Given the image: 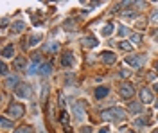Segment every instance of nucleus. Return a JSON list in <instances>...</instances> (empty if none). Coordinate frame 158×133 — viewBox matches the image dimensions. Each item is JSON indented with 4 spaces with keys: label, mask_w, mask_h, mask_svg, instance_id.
Returning a JSON list of instances; mask_svg holds the SVG:
<instances>
[{
    "label": "nucleus",
    "mask_w": 158,
    "mask_h": 133,
    "mask_svg": "<svg viewBox=\"0 0 158 133\" xmlns=\"http://www.w3.org/2000/svg\"><path fill=\"white\" fill-rule=\"evenodd\" d=\"M14 95L20 97V99H27V97L31 95V88H29L25 83H20V85L14 88Z\"/></svg>",
    "instance_id": "obj_2"
},
{
    "label": "nucleus",
    "mask_w": 158,
    "mask_h": 133,
    "mask_svg": "<svg viewBox=\"0 0 158 133\" xmlns=\"http://www.w3.org/2000/svg\"><path fill=\"white\" fill-rule=\"evenodd\" d=\"M47 50H49V52H56V50H58V43H49Z\"/></svg>",
    "instance_id": "obj_23"
},
{
    "label": "nucleus",
    "mask_w": 158,
    "mask_h": 133,
    "mask_svg": "<svg viewBox=\"0 0 158 133\" xmlns=\"http://www.w3.org/2000/svg\"><path fill=\"white\" fill-rule=\"evenodd\" d=\"M155 90H157V92H158V83H157V85H155Z\"/></svg>",
    "instance_id": "obj_33"
},
{
    "label": "nucleus",
    "mask_w": 158,
    "mask_h": 133,
    "mask_svg": "<svg viewBox=\"0 0 158 133\" xmlns=\"http://www.w3.org/2000/svg\"><path fill=\"white\" fill-rule=\"evenodd\" d=\"M131 41H133V43H140V41H142L140 34H133V36H131Z\"/></svg>",
    "instance_id": "obj_24"
},
{
    "label": "nucleus",
    "mask_w": 158,
    "mask_h": 133,
    "mask_svg": "<svg viewBox=\"0 0 158 133\" xmlns=\"http://www.w3.org/2000/svg\"><path fill=\"white\" fill-rule=\"evenodd\" d=\"M7 112H9V115H11L13 119H18V117H22V115H23V106L14 103V104H11V106H9V110H7Z\"/></svg>",
    "instance_id": "obj_5"
},
{
    "label": "nucleus",
    "mask_w": 158,
    "mask_h": 133,
    "mask_svg": "<svg viewBox=\"0 0 158 133\" xmlns=\"http://www.w3.org/2000/svg\"><path fill=\"white\" fill-rule=\"evenodd\" d=\"M153 133H158V130H155V131H153Z\"/></svg>",
    "instance_id": "obj_35"
},
{
    "label": "nucleus",
    "mask_w": 158,
    "mask_h": 133,
    "mask_svg": "<svg viewBox=\"0 0 158 133\" xmlns=\"http://www.w3.org/2000/svg\"><path fill=\"white\" fill-rule=\"evenodd\" d=\"M99 133H110V128H108V126H104V128H101V130H99Z\"/></svg>",
    "instance_id": "obj_30"
},
{
    "label": "nucleus",
    "mask_w": 158,
    "mask_h": 133,
    "mask_svg": "<svg viewBox=\"0 0 158 133\" xmlns=\"http://www.w3.org/2000/svg\"><path fill=\"white\" fill-rule=\"evenodd\" d=\"M5 74H7V65L2 63V76H5Z\"/></svg>",
    "instance_id": "obj_28"
},
{
    "label": "nucleus",
    "mask_w": 158,
    "mask_h": 133,
    "mask_svg": "<svg viewBox=\"0 0 158 133\" xmlns=\"http://www.w3.org/2000/svg\"><path fill=\"white\" fill-rule=\"evenodd\" d=\"M23 29H25V22H22V20H16V22H13V25H11V32H13V34H20Z\"/></svg>",
    "instance_id": "obj_9"
},
{
    "label": "nucleus",
    "mask_w": 158,
    "mask_h": 133,
    "mask_svg": "<svg viewBox=\"0 0 158 133\" xmlns=\"http://www.w3.org/2000/svg\"><path fill=\"white\" fill-rule=\"evenodd\" d=\"M128 108H130L131 113H140V112H142V104H140V103H130Z\"/></svg>",
    "instance_id": "obj_14"
},
{
    "label": "nucleus",
    "mask_w": 158,
    "mask_h": 133,
    "mask_svg": "<svg viewBox=\"0 0 158 133\" xmlns=\"http://www.w3.org/2000/svg\"><path fill=\"white\" fill-rule=\"evenodd\" d=\"M135 124H137V126H146V124H148V119H137Z\"/></svg>",
    "instance_id": "obj_25"
},
{
    "label": "nucleus",
    "mask_w": 158,
    "mask_h": 133,
    "mask_svg": "<svg viewBox=\"0 0 158 133\" xmlns=\"http://www.w3.org/2000/svg\"><path fill=\"white\" fill-rule=\"evenodd\" d=\"M83 133H92V130L90 128H83Z\"/></svg>",
    "instance_id": "obj_32"
},
{
    "label": "nucleus",
    "mask_w": 158,
    "mask_h": 133,
    "mask_svg": "<svg viewBox=\"0 0 158 133\" xmlns=\"http://www.w3.org/2000/svg\"><path fill=\"white\" fill-rule=\"evenodd\" d=\"M50 72H52L50 63H43V65H40V68H38V74H40V76H49Z\"/></svg>",
    "instance_id": "obj_13"
},
{
    "label": "nucleus",
    "mask_w": 158,
    "mask_h": 133,
    "mask_svg": "<svg viewBox=\"0 0 158 133\" xmlns=\"http://www.w3.org/2000/svg\"><path fill=\"white\" fill-rule=\"evenodd\" d=\"M128 133H133V131H128Z\"/></svg>",
    "instance_id": "obj_37"
},
{
    "label": "nucleus",
    "mask_w": 158,
    "mask_h": 133,
    "mask_svg": "<svg viewBox=\"0 0 158 133\" xmlns=\"http://www.w3.org/2000/svg\"><path fill=\"white\" fill-rule=\"evenodd\" d=\"M151 20H153V23H158V13L153 14V18H151Z\"/></svg>",
    "instance_id": "obj_31"
},
{
    "label": "nucleus",
    "mask_w": 158,
    "mask_h": 133,
    "mask_svg": "<svg viewBox=\"0 0 158 133\" xmlns=\"http://www.w3.org/2000/svg\"><path fill=\"white\" fill-rule=\"evenodd\" d=\"M74 113L77 117V121H85V108H83V103H76L74 104Z\"/></svg>",
    "instance_id": "obj_8"
},
{
    "label": "nucleus",
    "mask_w": 158,
    "mask_h": 133,
    "mask_svg": "<svg viewBox=\"0 0 158 133\" xmlns=\"http://www.w3.org/2000/svg\"><path fill=\"white\" fill-rule=\"evenodd\" d=\"M144 61H146V56H128L126 58V65H131V67H142L144 65Z\"/></svg>",
    "instance_id": "obj_3"
},
{
    "label": "nucleus",
    "mask_w": 158,
    "mask_h": 133,
    "mask_svg": "<svg viewBox=\"0 0 158 133\" xmlns=\"http://www.w3.org/2000/svg\"><path fill=\"white\" fill-rule=\"evenodd\" d=\"M113 32V23H108V25H104V29H103V36H110Z\"/></svg>",
    "instance_id": "obj_16"
},
{
    "label": "nucleus",
    "mask_w": 158,
    "mask_h": 133,
    "mask_svg": "<svg viewBox=\"0 0 158 133\" xmlns=\"http://www.w3.org/2000/svg\"><path fill=\"white\" fill-rule=\"evenodd\" d=\"M38 41H41V34H34V36H32V38L29 40V45L32 47V45H36Z\"/></svg>",
    "instance_id": "obj_18"
},
{
    "label": "nucleus",
    "mask_w": 158,
    "mask_h": 133,
    "mask_svg": "<svg viewBox=\"0 0 158 133\" xmlns=\"http://www.w3.org/2000/svg\"><path fill=\"white\" fill-rule=\"evenodd\" d=\"M94 94H95V97H97V99H104V97L110 94V88H108V86H97Z\"/></svg>",
    "instance_id": "obj_12"
},
{
    "label": "nucleus",
    "mask_w": 158,
    "mask_h": 133,
    "mask_svg": "<svg viewBox=\"0 0 158 133\" xmlns=\"http://www.w3.org/2000/svg\"><path fill=\"white\" fill-rule=\"evenodd\" d=\"M7 83H9V86H14V88H16V86L20 85V83H18V77H16V76H11Z\"/></svg>",
    "instance_id": "obj_20"
},
{
    "label": "nucleus",
    "mask_w": 158,
    "mask_h": 133,
    "mask_svg": "<svg viewBox=\"0 0 158 133\" xmlns=\"http://www.w3.org/2000/svg\"><path fill=\"white\" fill-rule=\"evenodd\" d=\"M14 65H16V68H18V70H22V68L25 67V59H23V58H16Z\"/></svg>",
    "instance_id": "obj_19"
},
{
    "label": "nucleus",
    "mask_w": 158,
    "mask_h": 133,
    "mask_svg": "<svg viewBox=\"0 0 158 133\" xmlns=\"http://www.w3.org/2000/svg\"><path fill=\"white\" fill-rule=\"evenodd\" d=\"M101 59H103V63H104V65H113V63L117 61L115 54H113V52H108V50L101 52Z\"/></svg>",
    "instance_id": "obj_6"
},
{
    "label": "nucleus",
    "mask_w": 158,
    "mask_h": 133,
    "mask_svg": "<svg viewBox=\"0 0 158 133\" xmlns=\"http://www.w3.org/2000/svg\"><path fill=\"white\" fill-rule=\"evenodd\" d=\"M61 65H63V67H72V65H74V54H72L70 50L63 54V58H61Z\"/></svg>",
    "instance_id": "obj_10"
},
{
    "label": "nucleus",
    "mask_w": 158,
    "mask_h": 133,
    "mask_svg": "<svg viewBox=\"0 0 158 133\" xmlns=\"http://www.w3.org/2000/svg\"><path fill=\"white\" fill-rule=\"evenodd\" d=\"M157 108H158V101H157Z\"/></svg>",
    "instance_id": "obj_36"
},
{
    "label": "nucleus",
    "mask_w": 158,
    "mask_h": 133,
    "mask_svg": "<svg viewBox=\"0 0 158 133\" xmlns=\"http://www.w3.org/2000/svg\"><path fill=\"white\" fill-rule=\"evenodd\" d=\"M140 101L142 103H151L153 101V94H151L149 88H142L140 90Z\"/></svg>",
    "instance_id": "obj_11"
},
{
    "label": "nucleus",
    "mask_w": 158,
    "mask_h": 133,
    "mask_svg": "<svg viewBox=\"0 0 158 133\" xmlns=\"http://www.w3.org/2000/svg\"><path fill=\"white\" fill-rule=\"evenodd\" d=\"M155 68H157V70H158V61H157V65H155Z\"/></svg>",
    "instance_id": "obj_34"
},
{
    "label": "nucleus",
    "mask_w": 158,
    "mask_h": 133,
    "mask_svg": "<svg viewBox=\"0 0 158 133\" xmlns=\"http://www.w3.org/2000/svg\"><path fill=\"white\" fill-rule=\"evenodd\" d=\"M148 79H151V81H155V79H157V76H155L153 72H149V74H148Z\"/></svg>",
    "instance_id": "obj_29"
},
{
    "label": "nucleus",
    "mask_w": 158,
    "mask_h": 133,
    "mask_svg": "<svg viewBox=\"0 0 158 133\" xmlns=\"http://www.w3.org/2000/svg\"><path fill=\"white\" fill-rule=\"evenodd\" d=\"M13 52H14V47H13V45H7V47L4 49V52H2V58H11Z\"/></svg>",
    "instance_id": "obj_15"
},
{
    "label": "nucleus",
    "mask_w": 158,
    "mask_h": 133,
    "mask_svg": "<svg viewBox=\"0 0 158 133\" xmlns=\"http://www.w3.org/2000/svg\"><path fill=\"white\" fill-rule=\"evenodd\" d=\"M121 76L122 77H130V70H121Z\"/></svg>",
    "instance_id": "obj_27"
},
{
    "label": "nucleus",
    "mask_w": 158,
    "mask_h": 133,
    "mask_svg": "<svg viewBox=\"0 0 158 133\" xmlns=\"http://www.w3.org/2000/svg\"><path fill=\"white\" fill-rule=\"evenodd\" d=\"M11 126H13V122L7 117H2V128H11Z\"/></svg>",
    "instance_id": "obj_21"
},
{
    "label": "nucleus",
    "mask_w": 158,
    "mask_h": 133,
    "mask_svg": "<svg viewBox=\"0 0 158 133\" xmlns=\"http://www.w3.org/2000/svg\"><path fill=\"white\" fill-rule=\"evenodd\" d=\"M126 32H128V29L122 25V27H119V36H126Z\"/></svg>",
    "instance_id": "obj_26"
},
{
    "label": "nucleus",
    "mask_w": 158,
    "mask_h": 133,
    "mask_svg": "<svg viewBox=\"0 0 158 133\" xmlns=\"http://www.w3.org/2000/svg\"><path fill=\"white\" fill-rule=\"evenodd\" d=\"M101 117H103L104 121H122V119L126 117V112H124L122 108L115 106V108H108V110H104V112L101 113Z\"/></svg>",
    "instance_id": "obj_1"
},
{
    "label": "nucleus",
    "mask_w": 158,
    "mask_h": 133,
    "mask_svg": "<svg viewBox=\"0 0 158 133\" xmlns=\"http://www.w3.org/2000/svg\"><path fill=\"white\" fill-rule=\"evenodd\" d=\"M119 47H121L122 50H133V45H131L130 41H121V43H119Z\"/></svg>",
    "instance_id": "obj_17"
},
{
    "label": "nucleus",
    "mask_w": 158,
    "mask_h": 133,
    "mask_svg": "<svg viewBox=\"0 0 158 133\" xmlns=\"http://www.w3.org/2000/svg\"><path fill=\"white\" fill-rule=\"evenodd\" d=\"M14 133H32V128H27V126H23V128H18Z\"/></svg>",
    "instance_id": "obj_22"
},
{
    "label": "nucleus",
    "mask_w": 158,
    "mask_h": 133,
    "mask_svg": "<svg viewBox=\"0 0 158 133\" xmlns=\"http://www.w3.org/2000/svg\"><path fill=\"white\" fill-rule=\"evenodd\" d=\"M99 45V40L97 38H94V36H85V40H83V47L85 49H94V47H97Z\"/></svg>",
    "instance_id": "obj_7"
},
{
    "label": "nucleus",
    "mask_w": 158,
    "mask_h": 133,
    "mask_svg": "<svg viewBox=\"0 0 158 133\" xmlns=\"http://www.w3.org/2000/svg\"><path fill=\"white\" fill-rule=\"evenodd\" d=\"M133 94H135L133 85H131V83H122V86H121V95L126 97V99H130V97H133Z\"/></svg>",
    "instance_id": "obj_4"
}]
</instances>
